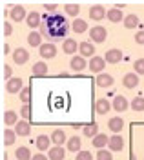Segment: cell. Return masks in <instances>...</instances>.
I'll return each instance as SVG.
<instances>
[{
  "mask_svg": "<svg viewBox=\"0 0 144 160\" xmlns=\"http://www.w3.org/2000/svg\"><path fill=\"white\" fill-rule=\"evenodd\" d=\"M69 31V26L66 18L62 15H46L42 17V24H40V35L44 38H48V42H59V40H64V37L68 35Z\"/></svg>",
  "mask_w": 144,
  "mask_h": 160,
  "instance_id": "obj_1",
  "label": "cell"
},
{
  "mask_svg": "<svg viewBox=\"0 0 144 160\" xmlns=\"http://www.w3.org/2000/svg\"><path fill=\"white\" fill-rule=\"evenodd\" d=\"M106 37H108V33H106V29H104L102 26H95V28H91L90 29V38L93 40V42H104L106 40Z\"/></svg>",
  "mask_w": 144,
  "mask_h": 160,
  "instance_id": "obj_2",
  "label": "cell"
},
{
  "mask_svg": "<svg viewBox=\"0 0 144 160\" xmlns=\"http://www.w3.org/2000/svg\"><path fill=\"white\" fill-rule=\"evenodd\" d=\"M28 15L29 13H26V8L24 6H15L13 9H11V13H9V17L15 22H22V20H26L28 18Z\"/></svg>",
  "mask_w": 144,
  "mask_h": 160,
  "instance_id": "obj_3",
  "label": "cell"
},
{
  "mask_svg": "<svg viewBox=\"0 0 144 160\" xmlns=\"http://www.w3.org/2000/svg\"><path fill=\"white\" fill-rule=\"evenodd\" d=\"M104 66H106V60L100 58V57H93V58L90 60V64H88V68L91 69V73H99V75L102 73Z\"/></svg>",
  "mask_w": 144,
  "mask_h": 160,
  "instance_id": "obj_4",
  "label": "cell"
},
{
  "mask_svg": "<svg viewBox=\"0 0 144 160\" xmlns=\"http://www.w3.org/2000/svg\"><path fill=\"white\" fill-rule=\"evenodd\" d=\"M40 55H42V58H53V57L57 55V48H55V44H51V42L42 44L40 46Z\"/></svg>",
  "mask_w": 144,
  "mask_h": 160,
  "instance_id": "obj_5",
  "label": "cell"
},
{
  "mask_svg": "<svg viewBox=\"0 0 144 160\" xmlns=\"http://www.w3.org/2000/svg\"><path fill=\"white\" fill-rule=\"evenodd\" d=\"M13 60H15V64H26L28 60H29V53L24 49V48H18V49H15L13 53Z\"/></svg>",
  "mask_w": 144,
  "mask_h": 160,
  "instance_id": "obj_6",
  "label": "cell"
},
{
  "mask_svg": "<svg viewBox=\"0 0 144 160\" xmlns=\"http://www.w3.org/2000/svg\"><path fill=\"white\" fill-rule=\"evenodd\" d=\"M111 106H113V109H115V111L122 113V111L128 109V106H130V104H128V100L124 98L122 95H117V97L113 98V102H111Z\"/></svg>",
  "mask_w": 144,
  "mask_h": 160,
  "instance_id": "obj_7",
  "label": "cell"
},
{
  "mask_svg": "<svg viewBox=\"0 0 144 160\" xmlns=\"http://www.w3.org/2000/svg\"><path fill=\"white\" fill-rule=\"evenodd\" d=\"M26 24L29 26L31 29H35V28H40L42 24V17L37 13V11H31L29 15H28V18H26Z\"/></svg>",
  "mask_w": 144,
  "mask_h": 160,
  "instance_id": "obj_8",
  "label": "cell"
},
{
  "mask_svg": "<svg viewBox=\"0 0 144 160\" xmlns=\"http://www.w3.org/2000/svg\"><path fill=\"white\" fill-rule=\"evenodd\" d=\"M104 60H106L108 64H117V62H121V60H122V51H119V49L106 51V57H104Z\"/></svg>",
  "mask_w": 144,
  "mask_h": 160,
  "instance_id": "obj_9",
  "label": "cell"
},
{
  "mask_svg": "<svg viewBox=\"0 0 144 160\" xmlns=\"http://www.w3.org/2000/svg\"><path fill=\"white\" fill-rule=\"evenodd\" d=\"M122 84L128 88V89L137 88V86H139V75H137V73H128V75H124Z\"/></svg>",
  "mask_w": 144,
  "mask_h": 160,
  "instance_id": "obj_10",
  "label": "cell"
},
{
  "mask_svg": "<svg viewBox=\"0 0 144 160\" xmlns=\"http://www.w3.org/2000/svg\"><path fill=\"white\" fill-rule=\"evenodd\" d=\"M111 108H113V106L108 102V98H99L97 102H95V109H97V113H99V115H106V113L111 109Z\"/></svg>",
  "mask_w": 144,
  "mask_h": 160,
  "instance_id": "obj_11",
  "label": "cell"
},
{
  "mask_svg": "<svg viewBox=\"0 0 144 160\" xmlns=\"http://www.w3.org/2000/svg\"><path fill=\"white\" fill-rule=\"evenodd\" d=\"M22 89H24V88H22L20 78H11V80H8V84H6V91H8V93H20Z\"/></svg>",
  "mask_w": 144,
  "mask_h": 160,
  "instance_id": "obj_12",
  "label": "cell"
},
{
  "mask_svg": "<svg viewBox=\"0 0 144 160\" xmlns=\"http://www.w3.org/2000/svg\"><path fill=\"white\" fill-rule=\"evenodd\" d=\"M106 15L108 13H106V9L102 6H91L90 8V18H93V20H102Z\"/></svg>",
  "mask_w": 144,
  "mask_h": 160,
  "instance_id": "obj_13",
  "label": "cell"
},
{
  "mask_svg": "<svg viewBox=\"0 0 144 160\" xmlns=\"http://www.w3.org/2000/svg\"><path fill=\"white\" fill-rule=\"evenodd\" d=\"M15 133L20 135V137H28L31 133V124H28L26 120H20V122L15 126Z\"/></svg>",
  "mask_w": 144,
  "mask_h": 160,
  "instance_id": "obj_14",
  "label": "cell"
},
{
  "mask_svg": "<svg viewBox=\"0 0 144 160\" xmlns=\"http://www.w3.org/2000/svg\"><path fill=\"white\" fill-rule=\"evenodd\" d=\"M97 86L99 88H110V86H113V77L108 75V73H100L97 77Z\"/></svg>",
  "mask_w": 144,
  "mask_h": 160,
  "instance_id": "obj_15",
  "label": "cell"
},
{
  "mask_svg": "<svg viewBox=\"0 0 144 160\" xmlns=\"http://www.w3.org/2000/svg\"><path fill=\"white\" fill-rule=\"evenodd\" d=\"M42 38H44V37L40 35V31H31L29 37H28V42H29L31 48H40L42 46Z\"/></svg>",
  "mask_w": 144,
  "mask_h": 160,
  "instance_id": "obj_16",
  "label": "cell"
},
{
  "mask_svg": "<svg viewBox=\"0 0 144 160\" xmlns=\"http://www.w3.org/2000/svg\"><path fill=\"white\" fill-rule=\"evenodd\" d=\"M79 46H80V44H77L73 38H66L64 44H62V49H64V53H68V55H73L75 51L79 49Z\"/></svg>",
  "mask_w": 144,
  "mask_h": 160,
  "instance_id": "obj_17",
  "label": "cell"
},
{
  "mask_svg": "<svg viewBox=\"0 0 144 160\" xmlns=\"http://www.w3.org/2000/svg\"><path fill=\"white\" fill-rule=\"evenodd\" d=\"M79 51H80V57H91V58H93L95 48H93V44H90V42H80Z\"/></svg>",
  "mask_w": 144,
  "mask_h": 160,
  "instance_id": "obj_18",
  "label": "cell"
},
{
  "mask_svg": "<svg viewBox=\"0 0 144 160\" xmlns=\"http://www.w3.org/2000/svg\"><path fill=\"white\" fill-rule=\"evenodd\" d=\"M110 149L111 151H121L124 148V140H122V137H119V135H113L111 138H110Z\"/></svg>",
  "mask_w": 144,
  "mask_h": 160,
  "instance_id": "obj_19",
  "label": "cell"
},
{
  "mask_svg": "<svg viewBox=\"0 0 144 160\" xmlns=\"http://www.w3.org/2000/svg\"><path fill=\"white\" fill-rule=\"evenodd\" d=\"M49 142H51V137H48V135H40V137H37V148H39L40 151L51 149V148H49Z\"/></svg>",
  "mask_w": 144,
  "mask_h": 160,
  "instance_id": "obj_20",
  "label": "cell"
},
{
  "mask_svg": "<svg viewBox=\"0 0 144 160\" xmlns=\"http://www.w3.org/2000/svg\"><path fill=\"white\" fill-rule=\"evenodd\" d=\"M4 124L6 126H17L18 124V115L15 111H6L4 113Z\"/></svg>",
  "mask_w": 144,
  "mask_h": 160,
  "instance_id": "obj_21",
  "label": "cell"
},
{
  "mask_svg": "<svg viewBox=\"0 0 144 160\" xmlns=\"http://www.w3.org/2000/svg\"><path fill=\"white\" fill-rule=\"evenodd\" d=\"M91 142H93V148H97V149H102L106 144H110V138H108L106 135H102V133H99V135H97V137H95Z\"/></svg>",
  "mask_w": 144,
  "mask_h": 160,
  "instance_id": "obj_22",
  "label": "cell"
},
{
  "mask_svg": "<svg viewBox=\"0 0 144 160\" xmlns=\"http://www.w3.org/2000/svg\"><path fill=\"white\" fill-rule=\"evenodd\" d=\"M64 140H66V133H64L62 129H55L51 133V142L55 144V146H62Z\"/></svg>",
  "mask_w": 144,
  "mask_h": 160,
  "instance_id": "obj_23",
  "label": "cell"
},
{
  "mask_svg": "<svg viewBox=\"0 0 144 160\" xmlns=\"http://www.w3.org/2000/svg\"><path fill=\"white\" fill-rule=\"evenodd\" d=\"M64 148L62 146H55V148H51L49 149V160H62L64 158Z\"/></svg>",
  "mask_w": 144,
  "mask_h": 160,
  "instance_id": "obj_24",
  "label": "cell"
},
{
  "mask_svg": "<svg viewBox=\"0 0 144 160\" xmlns=\"http://www.w3.org/2000/svg\"><path fill=\"white\" fill-rule=\"evenodd\" d=\"M88 64H86V60H84V57H73L71 58V68H73V71H80L86 68Z\"/></svg>",
  "mask_w": 144,
  "mask_h": 160,
  "instance_id": "obj_25",
  "label": "cell"
},
{
  "mask_svg": "<svg viewBox=\"0 0 144 160\" xmlns=\"http://www.w3.org/2000/svg\"><path fill=\"white\" fill-rule=\"evenodd\" d=\"M71 29L75 31V33H84V31H88V22H84L82 18H77V20H73V24H71Z\"/></svg>",
  "mask_w": 144,
  "mask_h": 160,
  "instance_id": "obj_26",
  "label": "cell"
},
{
  "mask_svg": "<svg viewBox=\"0 0 144 160\" xmlns=\"http://www.w3.org/2000/svg\"><path fill=\"white\" fill-rule=\"evenodd\" d=\"M122 126H124V122H122V118H119V117H113V118L110 120V124H108V128L113 131V133L122 131Z\"/></svg>",
  "mask_w": 144,
  "mask_h": 160,
  "instance_id": "obj_27",
  "label": "cell"
},
{
  "mask_svg": "<svg viewBox=\"0 0 144 160\" xmlns=\"http://www.w3.org/2000/svg\"><path fill=\"white\" fill-rule=\"evenodd\" d=\"M82 133L86 137H93V138H95V137L99 135V126H97L95 122H93V124H88V126L82 128Z\"/></svg>",
  "mask_w": 144,
  "mask_h": 160,
  "instance_id": "obj_28",
  "label": "cell"
},
{
  "mask_svg": "<svg viewBox=\"0 0 144 160\" xmlns=\"http://www.w3.org/2000/svg\"><path fill=\"white\" fill-rule=\"evenodd\" d=\"M48 73V66L44 64V62H37L35 66H33V75L35 77H44Z\"/></svg>",
  "mask_w": 144,
  "mask_h": 160,
  "instance_id": "obj_29",
  "label": "cell"
},
{
  "mask_svg": "<svg viewBox=\"0 0 144 160\" xmlns=\"http://www.w3.org/2000/svg\"><path fill=\"white\" fill-rule=\"evenodd\" d=\"M15 155H17V160H31V153L28 148H18V149L15 151Z\"/></svg>",
  "mask_w": 144,
  "mask_h": 160,
  "instance_id": "obj_30",
  "label": "cell"
},
{
  "mask_svg": "<svg viewBox=\"0 0 144 160\" xmlns=\"http://www.w3.org/2000/svg\"><path fill=\"white\" fill-rule=\"evenodd\" d=\"M108 18L111 20V22H122V11L113 8V9L108 11Z\"/></svg>",
  "mask_w": 144,
  "mask_h": 160,
  "instance_id": "obj_31",
  "label": "cell"
},
{
  "mask_svg": "<svg viewBox=\"0 0 144 160\" xmlns=\"http://www.w3.org/2000/svg\"><path fill=\"white\" fill-rule=\"evenodd\" d=\"M137 24H139V17H137V15H128V17H124V26H126L128 29H133Z\"/></svg>",
  "mask_w": 144,
  "mask_h": 160,
  "instance_id": "obj_32",
  "label": "cell"
},
{
  "mask_svg": "<svg viewBox=\"0 0 144 160\" xmlns=\"http://www.w3.org/2000/svg\"><path fill=\"white\" fill-rule=\"evenodd\" d=\"M64 9H66V13H68L69 17H77V15L80 13V6H79V4H66Z\"/></svg>",
  "mask_w": 144,
  "mask_h": 160,
  "instance_id": "obj_33",
  "label": "cell"
},
{
  "mask_svg": "<svg viewBox=\"0 0 144 160\" xmlns=\"http://www.w3.org/2000/svg\"><path fill=\"white\" fill-rule=\"evenodd\" d=\"M131 109L144 111V98H142V97H135V98L131 100Z\"/></svg>",
  "mask_w": 144,
  "mask_h": 160,
  "instance_id": "obj_34",
  "label": "cell"
},
{
  "mask_svg": "<svg viewBox=\"0 0 144 160\" xmlns=\"http://www.w3.org/2000/svg\"><path fill=\"white\" fill-rule=\"evenodd\" d=\"M15 137H17V133H15V131L6 129V131H4V144H6V146H11V144L15 142Z\"/></svg>",
  "mask_w": 144,
  "mask_h": 160,
  "instance_id": "obj_35",
  "label": "cell"
},
{
  "mask_svg": "<svg viewBox=\"0 0 144 160\" xmlns=\"http://www.w3.org/2000/svg\"><path fill=\"white\" fill-rule=\"evenodd\" d=\"M68 149L69 151H79L80 149V138H69L68 140Z\"/></svg>",
  "mask_w": 144,
  "mask_h": 160,
  "instance_id": "obj_36",
  "label": "cell"
},
{
  "mask_svg": "<svg viewBox=\"0 0 144 160\" xmlns=\"http://www.w3.org/2000/svg\"><path fill=\"white\" fill-rule=\"evenodd\" d=\"M133 68H135V73H137V75H144V58L135 60Z\"/></svg>",
  "mask_w": 144,
  "mask_h": 160,
  "instance_id": "obj_37",
  "label": "cell"
},
{
  "mask_svg": "<svg viewBox=\"0 0 144 160\" xmlns=\"http://www.w3.org/2000/svg\"><path fill=\"white\" fill-rule=\"evenodd\" d=\"M97 160H113V155L108 153L106 149H99V153H97Z\"/></svg>",
  "mask_w": 144,
  "mask_h": 160,
  "instance_id": "obj_38",
  "label": "cell"
},
{
  "mask_svg": "<svg viewBox=\"0 0 144 160\" xmlns=\"http://www.w3.org/2000/svg\"><path fill=\"white\" fill-rule=\"evenodd\" d=\"M29 98H31V89L29 88H24V89L20 91V100L24 102V104H28Z\"/></svg>",
  "mask_w": 144,
  "mask_h": 160,
  "instance_id": "obj_39",
  "label": "cell"
},
{
  "mask_svg": "<svg viewBox=\"0 0 144 160\" xmlns=\"http://www.w3.org/2000/svg\"><path fill=\"white\" fill-rule=\"evenodd\" d=\"M75 160H93V157H91V153H90V151H79Z\"/></svg>",
  "mask_w": 144,
  "mask_h": 160,
  "instance_id": "obj_40",
  "label": "cell"
},
{
  "mask_svg": "<svg viewBox=\"0 0 144 160\" xmlns=\"http://www.w3.org/2000/svg\"><path fill=\"white\" fill-rule=\"evenodd\" d=\"M20 115H22V118H29V117H31V108L28 106V104H24V106H22Z\"/></svg>",
  "mask_w": 144,
  "mask_h": 160,
  "instance_id": "obj_41",
  "label": "cell"
},
{
  "mask_svg": "<svg viewBox=\"0 0 144 160\" xmlns=\"http://www.w3.org/2000/svg\"><path fill=\"white\" fill-rule=\"evenodd\" d=\"M48 15H57V4H44Z\"/></svg>",
  "mask_w": 144,
  "mask_h": 160,
  "instance_id": "obj_42",
  "label": "cell"
},
{
  "mask_svg": "<svg viewBox=\"0 0 144 160\" xmlns=\"http://www.w3.org/2000/svg\"><path fill=\"white\" fill-rule=\"evenodd\" d=\"M11 73H13L11 68L6 64V66H4V80H11Z\"/></svg>",
  "mask_w": 144,
  "mask_h": 160,
  "instance_id": "obj_43",
  "label": "cell"
},
{
  "mask_svg": "<svg viewBox=\"0 0 144 160\" xmlns=\"http://www.w3.org/2000/svg\"><path fill=\"white\" fill-rule=\"evenodd\" d=\"M11 31H13L11 24H9V22H4V35H6V37H9V35H11Z\"/></svg>",
  "mask_w": 144,
  "mask_h": 160,
  "instance_id": "obj_44",
  "label": "cell"
},
{
  "mask_svg": "<svg viewBox=\"0 0 144 160\" xmlns=\"http://www.w3.org/2000/svg\"><path fill=\"white\" fill-rule=\"evenodd\" d=\"M135 42H137V44H144V31H141V33L135 35Z\"/></svg>",
  "mask_w": 144,
  "mask_h": 160,
  "instance_id": "obj_45",
  "label": "cell"
},
{
  "mask_svg": "<svg viewBox=\"0 0 144 160\" xmlns=\"http://www.w3.org/2000/svg\"><path fill=\"white\" fill-rule=\"evenodd\" d=\"M31 160H48V157H46V155H40V153H39V155H35V157H33Z\"/></svg>",
  "mask_w": 144,
  "mask_h": 160,
  "instance_id": "obj_46",
  "label": "cell"
},
{
  "mask_svg": "<svg viewBox=\"0 0 144 160\" xmlns=\"http://www.w3.org/2000/svg\"><path fill=\"white\" fill-rule=\"evenodd\" d=\"M131 160H137V158H135V157H131Z\"/></svg>",
  "mask_w": 144,
  "mask_h": 160,
  "instance_id": "obj_47",
  "label": "cell"
}]
</instances>
